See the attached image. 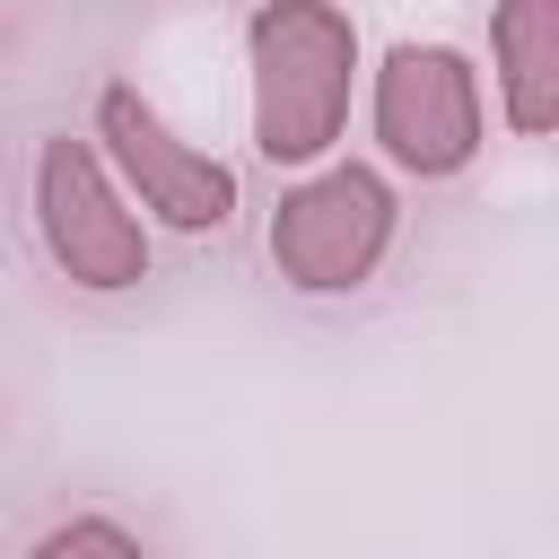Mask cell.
Segmentation results:
<instances>
[{
	"label": "cell",
	"mask_w": 559,
	"mask_h": 559,
	"mask_svg": "<svg viewBox=\"0 0 559 559\" xmlns=\"http://www.w3.org/2000/svg\"><path fill=\"white\" fill-rule=\"evenodd\" d=\"M245 70H253V148L271 166H314L349 122L358 26L332 0H262L245 26Z\"/></svg>",
	"instance_id": "6da1fadb"
},
{
	"label": "cell",
	"mask_w": 559,
	"mask_h": 559,
	"mask_svg": "<svg viewBox=\"0 0 559 559\" xmlns=\"http://www.w3.org/2000/svg\"><path fill=\"white\" fill-rule=\"evenodd\" d=\"M393 227H402V201H393V183H384L376 166H323V175H306V183L271 210V236H262V245H271V271H280L288 288L341 297V288L376 280Z\"/></svg>",
	"instance_id": "7a4b0ae2"
},
{
	"label": "cell",
	"mask_w": 559,
	"mask_h": 559,
	"mask_svg": "<svg viewBox=\"0 0 559 559\" xmlns=\"http://www.w3.org/2000/svg\"><path fill=\"white\" fill-rule=\"evenodd\" d=\"M35 227H44V253L61 262L70 288L114 297V288L148 280V236H140L131 201L114 192L105 157L87 140H70V131L35 148Z\"/></svg>",
	"instance_id": "3957f363"
},
{
	"label": "cell",
	"mask_w": 559,
	"mask_h": 559,
	"mask_svg": "<svg viewBox=\"0 0 559 559\" xmlns=\"http://www.w3.org/2000/svg\"><path fill=\"white\" fill-rule=\"evenodd\" d=\"M376 140L411 175H463L480 157V70L454 44H393L376 61Z\"/></svg>",
	"instance_id": "277c9868"
},
{
	"label": "cell",
	"mask_w": 559,
	"mask_h": 559,
	"mask_svg": "<svg viewBox=\"0 0 559 559\" xmlns=\"http://www.w3.org/2000/svg\"><path fill=\"white\" fill-rule=\"evenodd\" d=\"M96 140H105V157L122 166V183L140 192V210H157L166 227L210 236V227L236 218V175H227L210 148H192L131 79H114V87L96 96Z\"/></svg>",
	"instance_id": "5b68a950"
},
{
	"label": "cell",
	"mask_w": 559,
	"mask_h": 559,
	"mask_svg": "<svg viewBox=\"0 0 559 559\" xmlns=\"http://www.w3.org/2000/svg\"><path fill=\"white\" fill-rule=\"evenodd\" d=\"M489 52H498L507 122H515L524 140H542V131L559 122V0H498Z\"/></svg>",
	"instance_id": "8992f818"
},
{
	"label": "cell",
	"mask_w": 559,
	"mask_h": 559,
	"mask_svg": "<svg viewBox=\"0 0 559 559\" xmlns=\"http://www.w3.org/2000/svg\"><path fill=\"white\" fill-rule=\"evenodd\" d=\"M26 559H148V550H140L114 515H70V524H52Z\"/></svg>",
	"instance_id": "52a82bcc"
}]
</instances>
